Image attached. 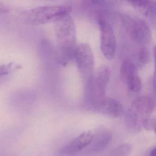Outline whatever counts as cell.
Listing matches in <instances>:
<instances>
[{"label":"cell","mask_w":156,"mask_h":156,"mask_svg":"<svg viewBox=\"0 0 156 156\" xmlns=\"http://www.w3.org/2000/svg\"><path fill=\"white\" fill-rule=\"evenodd\" d=\"M57 46L56 59L59 64L66 66L74 59L77 47L75 22L69 15L55 23Z\"/></svg>","instance_id":"cell-1"},{"label":"cell","mask_w":156,"mask_h":156,"mask_svg":"<svg viewBox=\"0 0 156 156\" xmlns=\"http://www.w3.org/2000/svg\"><path fill=\"white\" fill-rule=\"evenodd\" d=\"M110 76V68L104 65L94 72L86 82L84 105L87 110L99 113L107 98L106 90Z\"/></svg>","instance_id":"cell-2"},{"label":"cell","mask_w":156,"mask_h":156,"mask_svg":"<svg viewBox=\"0 0 156 156\" xmlns=\"http://www.w3.org/2000/svg\"><path fill=\"white\" fill-rule=\"evenodd\" d=\"M155 106V102L149 96H141L136 99L126 115L127 128L133 132L139 131L144 122L150 117Z\"/></svg>","instance_id":"cell-3"},{"label":"cell","mask_w":156,"mask_h":156,"mask_svg":"<svg viewBox=\"0 0 156 156\" xmlns=\"http://www.w3.org/2000/svg\"><path fill=\"white\" fill-rule=\"evenodd\" d=\"M72 6L69 5H43L35 7L28 12V21L34 25L55 22L70 15Z\"/></svg>","instance_id":"cell-4"},{"label":"cell","mask_w":156,"mask_h":156,"mask_svg":"<svg viewBox=\"0 0 156 156\" xmlns=\"http://www.w3.org/2000/svg\"><path fill=\"white\" fill-rule=\"evenodd\" d=\"M119 17L122 25L135 42L142 45H146L151 42L152 33L145 21L124 13L119 14Z\"/></svg>","instance_id":"cell-5"},{"label":"cell","mask_w":156,"mask_h":156,"mask_svg":"<svg viewBox=\"0 0 156 156\" xmlns=\"http://www.w3.org/2000/svg\"><path fill=\"white\" fill-rule=\"evenodd\" d=\"M74 59L81 77L87 82L93 74L94 68V56L90 45L86 43L78 45Z\"/></svg>","instance_id":"cell-6"},{"label":"cell","mask_w":156,"mask_h":156,"mask_svg":"<svg viewBox=\"0 0 156 156\" xmlns=\"http://www.w3.org/2000/svg\"><path fill=\"white\" fill-rule=\"evenodd\" d=\"M100 29L101 48L103 55L107 60H112L115 55L116 39L112 25L104 18H98Z\"/></svg>","instance_id":"cell-7"},{"label":"cell","mask_w":156,"mask_h":156,"mask_svg":"<svg viewBox=\"0 0 156 156\" xmlns=\"http://www.w3.org/2000/svg\"><path fill=\"white\" fill-rule=\"evenodd\" d=\"M93 137L91 131L83 132L69 143L63 147L57 154V156H74L82 152L90 143Z\"/></svg>","instance_id":"cell-8"},{"label":"cell","mask_w":156,"mask_h":156,"mask_svg":"<svg viewBox=\"0 0 156 156\" xmlns=\"http://www.w3.org/2000/svg\"><path fill=\"white\" fill-rule=\"evenodd\" d=\"M112 138V133L108 130L99 128L93 133L91 141L82 151L83 154L94 155L101 152L108 146Z\"/></svg>","instance_id":"cell-9"},{"label":"cell","mask_w":156,"mask_h":156,"mask_svg":"<svg viewBox=\"0 0 156 156\" xmlns=\"http://www.w3.org/2000/svg\"><path fill=\"white\" fill-rule=\"evenodd\" d=\"M128 2L147 19L152 27L156 29V2L147 1Z\"/></svg>","instance_id":"cell-10"},{"label":"cell","mask_w":156,"mask_h":156,"mask_svg":"<svg viewBox=\"0 0 156 156\" xmlns=\"http://www.w3.org/2000/svg\"><path fill=\"white\" fill-rule=\"evenodd\" d=\"M99 113L112 118H118L123 115L122 105L114 99L107 97Z\"/></svg>","instance_id":"cell-11"},{"label":"cell","mask_w":156,"mask_h":156,"mask_svg":"<svg viewBox=\"0 0 156 156\" xmlns=\"http://www.w3.org/2000/svg\"><path fill=\"white\" fill-rule=\"evenodd\" d=\"M136 73V68L133 62L128 59L123 60L120 68V77L124 82L129 77Z\"/></svg>","instance_id":"cell-12"},{"label":"cell","mask_w":156,"mask_h":156,"mask_svg":"<svg viewBox=\"0 0 156 156\" xmlns=\"http://www.w3.org/2000/svg\"><path fill=\"white\" fill-rule=\"evenodd\" d=\"M125 83L127 85L129 90L133 93H138L142 89V80L137 73L128 78Z\"/></svg>","instance_id":"cell-13"},{"label":"cell","mask_w":156,"mask_h":156,"mask_svg":"<svg viewBox=\"0 0 156 156\" xmlns=\"http://www.w3.org/2000/svg\"><path fill=\"white\" fill-rule=\"evenodd\" d=\"M132 151V147L128 143L123 144L110 151L106 156H128Z\"/></svg>","instance_id":"cell-14"},{"label":"cell","mask_w":156,"mask_h":156,"mask_svg":"<svg viewBox=\"0 0 156 156\" xmlns=\"http://www.w3.org/2000/svg\"><path fill=\"white\" fill-rule=\"evenodd\" d=\"M138 60L142 64H147L150 61V54L149 50L146 47H142L138 52Z\"/></svg>","instance_id":"cell-15"},{"label":"cell","mask_w":156,"mask_h":156,"mask_svg":"<svg viewBox=\"0 0 156 156\" xmlns=\"http://www.w3.org/2000/svg\"><path fill=\"white\" fill-rule=\"evenodd\" d=\"M156 126V119L148 118L143 124V127L147 131L154 130Z\"/></svg>","instance_id":"cell-16"},{"label":"cell","mask_w":156,"mask_h":156,"mask_svg":"<svg viewBox=\"0 0 156 156\" xmlns=\"http://www.w3.org/2000/svg\"><path fill=\"white\" fill-rule=\"evenodd\" d=\"M13 63H9L7 65H3L0 66V77L7 75L10 72Z\"/></svg>","instance_id":"cell-17"},{"label":"cell","mask_w":156,"mask_h":156,"mask_svg":"<svg viewBox=\"0 0 156 156\" xmlns=\"http://www.w3.org/2000/svg\"><path fill=\"white\" fill-rule=\"evenodd\" d=\"M154 71L153 80V90L156 97V45L154 48Z\"/></svg>","instance_id":"cell-18"},{"label":"cell","mask_w":156,"mask_h":156,"mask_svg":"<svg viewBox=\"0 0 156 156\" xmlns=\"http://www.w3.org/2000/svg\"><path fill=\"white\" fill-rule=\"evenodd\" d=\"M11 8L8 5L0 2V13H5L11 11Z\"/></svg>","instance_id":"cell-19"},{"label":"cell","mask_w":156,"mask_h":156,"mask_svg":"<svg viewBox=\"0 0 156 156\" xmlns=\"http://www.w3.org/2000/svg\"><path fill=\"white\" fill-rule=\"evenodd\" d=\"M149 156H156V147H155V148H154V149H153V150H152V151H151V152H150Z\"/></svg>","instance_id":"cell-20"},{"label":"cell","mask_w":156,"mask_h":156,"mask_svg":"<svg viewBox=\"0 0 156 156\" xmlns=\"http://www.w3.org/2000/svg\"><path fill=\"white\" fill-rule=\"evenodd\" d=\"M0 156H14L12 154H1Z\"/></svg>","instance_id":"cell-21"},{"label":"cell","mask_w":156,"mask_h":156,"mask_svg":"<svg viewBox=\"0 0 156 156\" xmlns=\"http://www.w3.org/2000/svg\"><path fill=\"white\" fill-rule=\"evenodd\" d=\"M154 131L155 132V133L156 134V126L155 128L154 129Z\"/></svg>","instance_id":"cell-22"}]
</instances>
